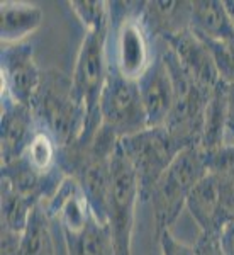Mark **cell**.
<instances>
[{
    "label": "cell",
    "mask_w": 234,
    "mask_h": 255,
    "mask_svg": "<svg viewBox=\"0 0 234 255\" xmlns=\"http://www.w3.org/2000/svg\"><path fill=\"white\" fill-rule=\"evenodd\" d=\"M43 22L39 5L24 0H3L0 3V39L2 44L27 41Z\"/></svg>",
    "instance_id": "9a60e30c"
},
{
    "label": "cell",
    "mask_w": 234,
    "mask_h": 255,
    "mask_svg": "<svg viewBox=\"0 0 234 255\" xmlns=\"http://www.w3.org/2000/svg\"><path fill=\"white\" fill-rule=\"evenodd\" d=\"M36 125L65 148L75 143L87 125V106L78 97L72 75L56 68L43 70L39 89L31 104Z\"/></svg>",
    "instance_id": "6da1fadb"
},
{
    "label": "cell",
    "mask_w": 234,
    "mask_h": 255,
    "mask_svg": "<svg viewBox=\"0 0 234 255\" xmlns=\"http://www.w3.org/2000/svg\"><path fill=\"white\" fill-rule=\"evenodd\" d=\"M68 255H116L112 235L105 223L92 215L81 226L63 232Z\"/></svg>",
    "instance_id": "e0dca14e"
},
{
    "label": "cell",
    "mask_w": 234,
    "mask_h": 255,
    "mask_svg": "<svg viewBox=\"0 0 234 255\" xmlns=\"http://www.w3.org/2000/svg\"><path fill=\"white\" fill-rule=\"evenodd\" d=\"M165 43L173 51L182 70L195 84L212 90L221 82L211 51L192 29L166 38Z\"/></svg>",
    "instance_id": "7c38bea8"
},
{
    "label": "cell",
    "mask_w": 234,
    "mask_h": 255,
    "mask_svg": "<svg viewBox=\"0 0 234 255\" xmlns=\"http://www.w3.org/2000/svg\"><path fill=\"white\" fill-rule=\"evenodd\" d=\"M159 255H161V254H159Z\"/></svg>",
    "instance_id": "f546056e"
},
{
    "label": "cell",
    "mask_w": 234,
    "mask_h": 255,
    "mask_svg": "<svg viewBox=\"0 0 234 255\" xmlns=\"http://www.w3.org/2000/svg\"><path fill=\"white\" fill-rule=\"evenodd\" d=\"M190 29L205 41H233L234 24L219 0H194L192 2Z\"/></svg>",
    "instance_id": "2e32d148"
},
{
    "label": "cell",
    "mask_w": 234,
    "mask_h": 255,
    "mask_svg": "<svg viewBox=\"0 0 234 255\" xmlns=\"http://www.w3.org/2000/svg\"><path fill=\"white\" fill-rule=\"evenodd\" d=\"M109 31L110 22L95 29L85 31L83 41L78 49L75 70L72 73L75 92L87 106V125L80 136L85 139L95 136L102 126L98 102H100V94L109 72Z\"/></svg>",
    "instance_id": "277c9868"
},
{
    "label": "cell",
    "mask_w": 234,
    "mask_h": 255,
    "mask_svg": "<svg viewBox=\"0 0 234 255\" xmlns=\"http://www.w3.org/2000/svg\"><path fill=\"white\" fill-rule=\"evenodd\" d=\"M51 218L43 203L32 208L26 230L20 235L17 255H56Z\"/></svg>",
    "instance_id": "ffe728a7"
},
{
    "label": "cell",
    "mask_w": 234,
    "mask_h": 255,
    "mask_svg": "<svg viewBox=\"0 0 234 255\" xmlns=\"http://www.w3.org/2000/svg\"><path fill=\"white\" fill-rule=\"evenodd\" d=\"M185 208L195 220L200 233L219 235L221 228L226 223V216L223 204H221L219 187L211 174L205 175L194 187L187 199Z\"/></svg>",
    "instance_id": "5bb4252c"
},
{
    "label": "cell",
    "mask_w": 234,
    "mask_h": 255,
    "mask_svg": "<svg viewBox=\"0 0 234 255\" xmlns=\"http://www.w3.org/2000/svg\"><path fill=\"white\" fill-rule=\"evenodd\" d=\"M102 128L116 138H126L148 128L138 80H129L109 63L107 79L98 102Z\"/></svg>",
    "instance_id": "ba28073f"
},
{
    "label": "cell",
    "mask_w": 234,
    "mask_h": 255,
    "mask_svg": "<svg viewBox=\"0 0 234 255\" xmlns=\"http://www.w3.org/2000/svg\"><path fill=\"white\" fill-rule=\"evenodd\" d=\"M145 2H109L112 63L126 79L138 80L151 65V32L143 15Z\"/></svg>",
    "instance_id": "7a4b0ae2"
},
{
    "label": "cell",
    "mask_w": 234,
    "mask_h": 255,
    "mask_svg": "<svg viewBox=\"0 0 234 255\" xmlns=\"http://www.w3.org/2000/svg\"><path fill=\"white\" fill-rule=\"evenodd\" d=\"M158 237L159 254L161 255H195L194 247L180 242L178 238L171 233V230H163Z\"/></svg>",
    "instance_id": "d4e9b609"
},
{
    "label": "cell",
    "mask_w": 234,
    "mask_h": 255,
    "mask_svg": "<svg viewBox=\"0 0 234 255\" xmlns=\"http://www.w3.org/2000/svg\"><path fill=\"white\" fill-rule=\"evenodd\" d=\"M212 60L216 63L219 79L228 85H234V39L233 41H205Z\"/></svg>",
    "instance_id": "cb8c5ba5"
},
{
    "label": "cell",
    "mask_w": 234,
    "mask_h": 255,
    "mask_svg": "<svg viewBox=\"0 0 234 255\" xmlns=\"http://www.w3.org/2000/svg\"><path fill=\"white\" fill-rule=\"evenodd\" d=\"M204 153V151H202ZM207 174L216 179L226 221L234 216V143H226L219 150L204 153Z\"/></svg>",
    "instance_id": "d6986e66"
},
{
    "label": "cell",
    "mask_w": 234,
    "mask_h": 255,
    "mask_svg": "<svg viewBox=\"0 0 234 255\" xmlns=\"http://www.w3.org/2000/svg\"><path fill=\"white\" fill-rule=\"evenodd\" d=\"M161 56L166 61L168 68H170L175 89L173 108L168 114L165 128L183 148L200 146L204 133L205 109H207L209 97H211L214 89L209 90L202 85L195 84L182 70L173 51L168 46L161 53Z\"/></svg>",
    "instance_id": "5b68a950"
},
{
    "label": "cell",
    "mask_w": 234,
    "mask_h": 255,
    "mask_svg": "<svg viewBox=\"0 0 234 255\" xmlns=\"http://www.w3.org/2000/svg\"><path fill=\"white\" fill-rule=\"evenodd\" d=\"M138 201H141V197L136 174L122 153L121 145H117L112 158V177L105 211V221L112 235L116 255H131Z\"/></svg>",
    "instance_id": "52a82bcc"
},
{
    "label": "cell",
    "mask_w": 234,
    "mask_h": 255,
    "mask_svg": "<svg viewBox=\"0 0 234 255\" xmlns=\"http://www.w3.org/2000/svg\"><path fill=\"white\" fill-rule=\"evenodd\" d=\"M228 94L229 85L224 84L223 80L216 85L212 90L211 97L207 102V109H205L204 118V133L202 141H200V150L204 153H211V151L219 150L224 146L226 136H228Z\"/></svg>",
    "instance_id": "ac0fdd59"
},
{
    "label": "cell",
    "mask_w": 234,
    "mask_h": 255,
    "mask_svg": "<svg viewBox=\"0 0 234 255\" xmlns=\"http://www.w3.org/2000/svg\"><path fill=\"white\" fill-rule=\"evenodd\" d=\"M207 175L205 158L200 146L185 148L176 155L171 165L155 184L150 196L153 206L156 235L170 230L187 206V199L194 187Z\"/></svg>",
    "instance_id": "3957f363"
},
{
    "label": "cell",
    "mask_w": 234,
    "mask_h": 255,
    "mask_svg": "<svg viewBox=\"0 0 234 255\" xmlns=\"http://www.w3.org/2000/svg\"><path fill=\"white\" fill-rule=\"evenodd\" d=\"M38 125L31 108L19 104L7 94H2V114H0V157L3 163L26 155Z\"/></svg>",
    "instance_id": "30bf717a"
},
{
    "label": "cell",
    "mask_w": 234,
    "mask_h": 255,
    "mask_svg": "<svg viewBox=\"0 0 234 255\" xmlns=\"http://www.w3.org/2000/svg\"><path fill=\"white\" fill-rule=\"evenodd\" d=\"M119 145L136 174L141 203L150 201L158 179L171 165L176 155L185 150L165 126L146 128L136 134L121 138Z\"/></svg>",
    "instance_id": "8992f818"
},
{
    "label": "cell",
    "mask_w": 234,
    "mask_h": 255,
    "mask_svg": "<svg viewBox=\"0 0 234 255\" xmlns=\"http://www.w3.org/2000/svg\"><path fill=\"white\" fill-rule=\"evenodd\" d=\"M2 94H7L19 104L31 108L39 89L43 70L34 60V48L29 41L2 44L0 51Z\"/></svg>",
    "instance_id": "9c48e42d"
},
{
    "label": "cell",
    "mask_w": 234,
    "mask_h": 255,
    "mask_svg": "<svg viewBox=\"0 0 234 255\" xmlns=\"http://www.w3.org/2000/svg\"><path fill=\"white\" fill-rule=\"evenodd\" d=\"M145 22L151 36H158L165 41L190 29L192 2L188 0H153L143 5Z\"/></svg>",
    "instance_id": "4fadbf2b"
},
{
    "label": "cell",
    "mask_w": 234,
    "mask_h": 255,
    "mask_svg": "<svg viewBox=\"0 0 234 255\" xmlns=\"http://www.w3.org/2000/svg\"><path fill=\"white\" fill-rule=\"evenodd\" d=\"M219 244L223 255H234V216L229 218L221 228Z\"/></svg>",
    "instance_id": "4316f807"
},
{
    "label": "cell",
    "mask_w": 234,
    "mask_h": 255,
    "mask_svg": "<svg viewBox=\"0 0 234 255\" xmlns=\"http://www.w3.org/2000/svg\"><path fill=\"white\" fill-rule=\"evenodd\" d=\"M36 204L39 203H34L27 197L17 194L9 186L2 184V228L22 235L32 208Z\"/></svg>",
    "instance_id": "44dd1931"
},
{
    "label": "cell",
    "mask_w": 234,
    "mask_h": 255,
    "mask_svg": "<svg viewBox=\"0 0 234 255\" xmlns=\"http://www.w3.org/2000/svg\"><path fill=\"white\" fill-rule=\"evenodd\" d=\"M195 255H223L219 244V235H207V233H199L197 240L194 242Z\"/></svg>",
    "instance_id": "484cf974"
},
{
    "label": "cell",
    "mask_w": 234,
    "mask_h": 255,
    "mask_svg": "<svg viewBox=\"0 0 234 255\" xmlns=\"http://www.w3.org/2000/svg\"><path fill=\"white\" fill-rule=\"evenodd\" d=\"M70 7L75 12L85 31L95 29L110 22L109 2L104 0H73L70 2Z\"/></svg>",
    "instance_id": "603a6c76"
},
{
    "label": "cell",
    "mask_w": 234,
    "mask_h": 255,
    "mask_svg": "<svg viewBox=\"0 0 234 255\" xmlns=\"http://www.w3.org/2000/svg\"><path fill=\"white\" fill-rule=\"evenodd\" d=\"M27 160L38 168L39 172H49L56 167L58 160V146L46 131L39 129L36 131L29 148L26 151Z\"/></svg>",
    "instance_id": "7402d4cb"
},
{
    "label": "cell",
    "mask_w": 234,
    "mask_h": 255,
    "mask_svg": "<svg viewBox=\"0 0 234 255\" xmlns=\"http://www.w3.org/2000/svg\"><path fill=\"white\" fill-rule=\"evenodd\" d=\"M224 5H226V10H228L229 17H231L233 24H234V0H226Z\"/></svg>",
    "instance_id": "f1b7e54d"
},
{
    "label": "cell",
    "mask_w": 234,
    "mask_h": 255,
    "mask_svg": "<svg viewBox=\"0 0 234 255\" xmlns=\"http://www.w3.org/2000/svg\"><path fill=\"white\" fill-rule=\"evenodd\" d=\"M228 133L233 134L234 138V85H229V94H228Z\"/></svg>",
    "instance_id": "83f0119b"
},
{
    "label": "cell",
    "mask_w": 234,
    "mask_h": 255,
    "mask_svg": "<svg viewBox=\"0 0 234 255\" xmlns=\"http://www.w3.org/2000/svg\"><path fill=\"white\" fill-rule=\"evenodd\" d=\"M138 87L148 118V128L165 126L173 108L175 89L170 68L161 55L155 56L146 72L138 79Z\"/></svg>",
    "instance_id": "8fae6325"
}]
</instances>
